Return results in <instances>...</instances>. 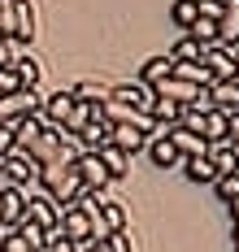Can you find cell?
Instances as JSON below:
<instances>
[{
    "label": "cell",
    "instance_id": "836d02e7",
    "mask_svg": "<svg viewBox=\"0 0 239 252\" xmlns=\"http://www.w3.org/2000/svg\"><path fill=\"white\" fill-rule=\"evenodd\" d=\"M13 92H22V78L13 65H0V96H13Z\"/></svg>",
    "mask_w": 239,
    "mask_h": 252
},
{
    "label": "cell",
    "instance_id": "f1b7e54d",
    "mask_svg": "<svg viewBox=\"0 0 239 252\" xmlns=\"http://www.w3.org/2000/svg\"><path fill=\"white\" fill-rule=\"evenodd\" d=\"M213 196H217V204H235V200H239V170H231V174H217V183H213Z\"/></svg>",
    "mask_w": 239,
    "mask_h": 252
},
{
    "label": "cell",
    "instance_id": "7402d4cb",
    "mask_svg": "<svg viewBox=\"0 0 239 252\" xmlns=\"http://www.w3.org/2000/svg\"><path fill=\"white\" fill-rule=\"evenodd\" d=\"M9 65L18 70V78H22V87H39V78H44V61H39V57H35L30 48H27V52H18V57H13Z\"/></svg>",
    "mask_w": 239,
    "mask_h": 252
},
{
    "label": "cell",
    "instance_id": "52a82bcc",
    "mask_svg": "<svg viewBox=\"0 0 239 252\" xmlns=\"http://www.w3.org/2000/svg\"><path fill=\"white\" fill-rule=\"evenodd\" d=\"M35 35H39L35 0H13V35H9V39H18L22 48H30V44H35Z\"/></svg>",
    "mask_w": 239,
    "mask_h": 252
},
{
    "label": "cell",
    "instance_id": "8fae6325",
    "mask_svg": "<svg viewBox=\"0 0 239 252\" xmlns=\"http://www.w3.org/2000/svg\"><path fill=\"white\" fill-rule=\"evenodd\" d=\"M165 139L179 148V157H183V161H191V157H205V152H209V139H205L200 130H187V126H179V122L165 130Z\"/></svg>",
    "mask_w": 239,
    "mask_h": 252
},
{
    "label": "cell",
    "instance_id": "ab89813d",
    "mask_svg": "<svg viewBox=\"0 0 239 252\" xmlns=\"http://www.w3.org/2000/svg\"><path fill=\"white\" fill-rule=\"evenodd\" d=\"M231 244H239V222H231Z\"/></svg>",
    "mask_w": 239,
    "mask_h": 252
},
{
    "label": "cell",
    "instance_id": "277c9868",
    "mask_svg": "<svg viewBox=\"0 0 239 252\" xmlns=\"http://www.w3.org/2000/svg\"><path fill=\"white\" fill-rule=\"evenodd\" d=\"M39 104H44L39 87H22L13 96H0V126H13L22 118H30V113H39Z\"/></svg>",
    "mask_w": 239,
    "mask_h": 252
},
{
    "label": "cell",
    "instance_id": "d6986e66",
    "mask_svg": "<svg viewBox=\"0 0 239 252\" xmlns=\"http://www.w3.org/2000/svg\"><path fill=\"white\" fill-rule=\"evenodd\" d=\"M170 74H174V61H170V52H157V57H148V61L139 65V83H144L148 92L157 87L161 78H170Z\"/></svg>",
    "mask_w": 239,
    "mask_h": 252
},
{
    "label": "cell",
    "instance_id": "5bb4252c",
    "mask_svg": "<svg viewBox=\"0 0 239 252\" xmlns=\"http://www.w3.org/2000/svg\"><path fill=\"white\" fill-rule=\"evenodd\" d=\"M209 104L222 113H239V83L235 78H213L209 83Z\"/></svg>",
    "mask_w": 239,
    "mask_h": 252
},
{
    "label": "cell",
    "instance_id": "e575fe53",
    "mask_svg": "<svg viewBox=\"0 0 239 252\" xmlns=\"http://www.w3.org/2000/svg\"><path fill=\"white\" fill-rule=\"evenodd\" d=\"M196 13H200V18H213V22H217V18H222V0H196Z\"/></svg>",
    "mask_w": 239,
    "mask_h": 252
},
{
    "label": "cell",
    "instance_id": "7bdbcfd3",
    "mask_svg": "<svg viewBox=\"0 0 239 252\" xmlns=\"http://www.w3.org/2000/svg\"><path fill=\"white\" fill-rule=\"evenodd\" d=\"M231 252H239V244H231Z\"/></svg>",
    "mask_w": 239,
    "mask_h": 252
},
{
    "label": "cell",
    "instance_id": "ac0fdd59",
    "mask_svg": "<svg viewBox=\"0 0 239 252\" xmlns=\"http://www.w3.org/2000/svg\"><path fill=\"white\" fill-rule=\"evenodd\" d=\"M205 65H209L213 78H235V48H226V44L205 48Z\"/></svg>",
    "mask_w": 239,
    "mask_h": 252
},
{
    "label": "cell",
    "instance_id": "30bf717a",
    "mask_svg": "<svg viewBox=\"0 0 239 252\" xmlns=\"http://www.w3.org/2000/svg\"><path fill=\"white\" fill-rule=\"evenodd\" d=\"M109 144H113V148H122V152L135 161L139 152L148 148V130H139V126H126V122H113V126H109Z\"/></svg>",
    "mask_w": 239,
    "mask_h": 252
},
{
    "label": "cell",
    "instance_id": "1f68e13d",
    "mask_svg": "<svg viewBox=\"0 0 239 252\" xmlns=\"http://www.w3.org/2000/svg\"><path fill=\"white\" fill-rule=\"evenodd\" d=\"M0 252H39V248H35L18 226H9V230H0Z\"/></svg>",
    "mask_w": 239,
    "mask_h": 252
},
{
    "label": "cell",
    "instance_id": "603a6c76",
    "mask_svg": "<svg viewBox=\"0 0 239 252\" xmlns=\"http://www.w3.org/2000/svg\"><path fill=\"white\" fill-rule=\"evenodd\" d=\"M183 174H187V183H196V187H213V183H217V170H213L209 157H191V161H183Z\"/></svg>",
    "mask_w": 239,
    "mask_h": 252
},
{
    "label": "cell",
    "instance_id": "6da1fadb",
    "mask_svg": "<svg viewBox=\"0 0 239 252\" xmlns=\"http://www.w3.org/2000/svg\"><path fill=\"white\" fill-rule=\"evenodd\" d=\"M39 191H48L57 200V209H70V204H79L87 196V187H83L79 170H74V161H61V165H39V183H35Z\"/></svg>",
    "mask_w": 239,
    "mask_h": 252
},
{
    "label": "cell",
    "instance_id": "3957f363",
    "mask_svg": "<svg viewBox=\"0 0 239 252\" xmlns=\"http://www.w3.org/2000/svg\"><path fill=\"white\" fill-rule=\"evenodd\" d=\"M0 165H4V183H13V187H22V191H35V183H39V165H35L30 152L13 148L9 157H0Z\"/></svg>",
    "mask_w": 239,
    "mask_h": 252
},
{
    "label": "cell",
    "instance_id": "d4e9b609",
    "mask_svg": "<svg viewBox=\"0 0 239 252\" xmlns=\"http://www.w3.org/2000/svg\"><path fill=\"white\" fill-rule=\"evenodd\" d=\"M174 78H183V83H191V87H209L213 74L205 61H183V65H174Z\"/></svg>",
    "mask_w": 239,
    "mask_h": 252
},
{
    "label": "cell",
    "instance_id": "9a60e30c",
    "mask_svg": "<svg viewBox=\"0 0 239 252\" xmlns=\"http://www.w3.org/2000/svg\"><path fill=\"white\" fill-rule=\"evenodd\" d=\"M91 152L105 161V170H109V178H113V183H126V178H131V157H126L122 148H113L109 139L100 144V148H91Z\"/></svg>",
    "mask_w": 239,
    "mask_h": 252
},
{
    "label": "cell",
    "instance_id": "d590c367",
    "mask_svg": "<svg viewBox=\"0 0 239 252\" xmlns=\"http://www.w3.org/2000/svg\"><path fill=\"white\" fill-rule=\"evenodd\" d=\"M13 148H18V135H13V126H0V157H9Z\"/></svg>",
    "mask_w": 239,
    "mask_h": 252
},
{
    "label": "cell",
    "instance_id": "ba28073f",
    "mask_svg": "<svg viewBox=\"0 0 239 252\" xmlns=\"http://www.w3.org/2000/svg\"><path fill=\"white\" fill-rule=\"evenodd\" d=\"M205 92H209V87H191V83H183V78H161L157 87H152V96H157V100H174L179 104V109H187V104H196L200 100V96H205Z\"/></svg>",
    "mask_w": 239,
    "mask_h": 252
},
{
    "label": "cell",
    "instance_id": "4fadbf2b",
    "mask_svg": "<svg viewBox=\"0 0 239 252\" xmlns=\"http://www.w3.org/2000/svg\"><path fill=\"white\" fill-rule=\"evenodd\" d=\"M109 100H113V104H126V109H139V113H148L152 92L135 78V83H113V87H109Z\"/></svg>",
    "mask_w": 239,
    "mask_h": 252
},
{
    "label": "cell",
    "instance_id": "83f0119b",
    "mask_svg": "<svg viewBox=\"0 0 239 252\" xmlns=\"http://www.w3.org/2000/svg\"><path fill=\"white\" fill-rule=\"evenodd\" d=\"M200 135H205L209 144H217V139H226V113H222V109H209V113L200 118Z\"/></svg>",
    "mask_w": 239,
    "mask_h": 252
},
{
    "label": "cell",
    "instance_id": "8d00e7d4",
    "mask_svg": "<svg viewBox=\"0 0 239 252\" xmlns=\"http://www.w3.org/2000/svg\"><path fill=\"white\" fill-rule=\"evenodd\" d=\"M226 139L239 144V113H226Z\"/></svg>",
    "mask_w": 239,
    "mask_h": 252
},
{
    "label": "cell",
    "instance_id": "44dd1931",
    "mask_svg": "<svg viewBox=\"0 0 239 252\" xmlns=\"http://www.w3.org/2000/svg\"><path fill=\"white\" fill-rule=\"evenodd\" d=\"M109 87H113V83H105V78H79V83L70 87V96L83 100V104H105L109 100Z\"/></svg>",
    "mask_w": 239,
    "mask_h": 252
},
{
    "label": "cell",
    "instance_id": "74e56055",
    "mask_svg": "<svg viewBox=\"0 0 239 252\" xmlns=\"http://www.w3.org/2000/svg\"><path fill=\"white\" fill-rule=\"evenodd\" d=\"M79 252H100V239H83V244H74Z\"/></svg>",
    "mask_w": 239,
    "mask_h": 252
},
{
    "label": "cell",
    "instance_id": "9c48e42d",
    "mask_svg": "<svg viewBox=\"0 0 239 252\" xmlns=\"http://www.w3.org/2000/svg\"><path fill=\"white\" fill-rule=\"evenodd\" d=\"M22 218H27V191L13 183H0V230L18 226Z\"/></svg>",
    "mask_w": 239,
    "mask_h": 252
},
{
    "label": "cell",
    "instance_id": "f546056e",
    "mask_svg": "<svg viewBox=\"0 0 239 252\" xmlns=\"http://www.w3.org/2000/svg\"><path fill=\"white\" fill-rule=\"evenodd\" d=\"M183 35H191V39H196V44H205V48L222 44V39H217V22H213V18H196L191 31H183Z\"/></svg>",
    "mask_w": 239,
    "mask_h": 252
},
{
    "label": "cell",
    "instance_id": "484cf974",
    "mask_svg": "<svg viewBox=\"0 0 239 252\" xmlns=\"http://www.w3.org/2000/svg\"><path fill=\"white\" fill-rule=\"evenodd\" d=\"M105 139H109V122H105V118H96V122H87V126L79 130V139H74V144H79V148H100Z\"/></svg>",
    "mask_w": 239,
    "mask_h": 252
},
{
    "label": "cell",
    "instance_id": "4dcf8cb0",
    "mask_svg": "<svg viewBox=\"0 0 239 252\" xmlns=\"http://www.w3.org/2000/svg\"><path fill=\"white\" fill-rule=\"evenodd\" d=\"M196 18H200V13H196V0H174V4H170V22L179 26V31H191Z\"/></svg>",
    "mask_w": 239,
    "mask_h": 252
},
{
    "label": "cell",
    "instance_id": "e0dca14e",
    "mask_svg": "<svg viewBox=\"0 0 239 252\" xmlns=\"http://www.w3.org/2000/svg\"><path fill=\"white\" fill-rule=\"evenodd\" d=\"M217 39L226 48H239V0H222V18H217Z\"/></svg>",
    "mask_w": 239,
    "mask_h": 252
},
{
    "label": "cell",
    "instance_id": "d6a6232c",
    "mask_svg": "<svg viewBox=\"0 0 239 252\" xmlns=\"http://www.w3.org/2000/svg\"><path fill=\"white\" fill-rule=\"evenodd\" d=\"M100 252H135L131 230H109V235H100Z\"/></svg>",
    "mask_w": 239,
    "mask_h": 252
},
{
    "label": "cell",
    "instance_id": "b9f144b4",
    "mask_svg": "<svg viewBox=\"0 0 239 252\" xmlns=\"http://www.w3.org/2000/svg\"><path fill=\"white\" fill-rule=\"evenodd\" d=\"M0 183H4V165H0Z\"/></svg>",
    "mask_w": 239,
    "mask_h": 252
},
{
    "label": "cell",
    "instance_id": "7c38bea8",
    "mask_svg": "<svg viewBox=\"0 0 239 252\" xmlns=\"http://www.w3.org/2000/svg\"><path fill=\"white\" fill-rule=\"evenodd\" d=\"M144 157H148V165H152V170H179V165H183V157H179V148L165 139V130H161V135H148Z\"/></svg>",
    "mask_w": 239,
    "mask_h": 252
},
{
    "label": "cell",
    "instance_id": "60d3db41",
    "mask_svg": "<svg viewBox=\"0 0 239 252\" xmlns=\"http://www.w3.org/2000/svg\"><path fill=\"white\" fill-rule=\"evenodd\" d=\"M235 83H239V48H235Z\"/></svg>",
    "mask_w": 239,
    "mask_h": 252
},
{
    "label": "cell",
    "instance_id": "7a4b0ae2",
    "mask_svg": "<svg viewBox=\"0 0 239 252\" xmlns=\"http://www.w3.org/2000/svg\"><path fill=\"white\" fill-rule=\"evenodd\" d=\"M57 230L70 239V244H83V239H100V226H96V218H91V209L87 204H70V209H61V222Z\"/></svg>",
    "mask_w": 239,
    "mask_h": 252
},
{
    "label": "cell",
    "instance_id": "2e32d148",
    "mask_svg": "<svg viewBox=\"0 0 239 252\" xmlns=\"http://www.w3.org/2000/svg\"><path fill=\"white\" fill-rule=\"evenodd\" d=\"M70 109H74V96L70 92H53V96H44V104H39V118L48 126H65Z\"/></svg>",
    "mask_w": 239,
    "mask_h": 252
},
{
    "label": "cell",
    "instance_id": "8992f818",
    "mask_svg": "<svg viewBox=\"0 0 239 252\" xmlns=\"http://www.w3.org/2000/svg\"><path fill=\"white\" fill-rule=\"evenodd\" d=\"M27 222H35V226L44 230H57V222H61V209H57V200L48 196V191H27Z\"/></svg>",
    "mask_w": 239,
    "mask_h": 252
},
{
    "label": "cell",
    "instance_id": "f35d334b",
    "mask_svg": "<svg viewBox=\"0 0 239 252\" xmlns=\"http://www.w3.org/2000/svg\"><path fill=\"white\" fill-rule=\"evenodd\" d=\"M226 209H231V222H239V200H235V204H226Z\"/></svg>",
    "mask_w": 239,
    "mask_h": 252
},
{
    "label": "cell",
    "instance_id": "ffe728a7",
    "mask_svg": "<svg viewBox=\"0 0 239 252\" xmlns=\"http://www.w3.org/2000/svg\"><path fill=\"white\" fill-rule=\"evenodd\" d=\"M213 161V170L217 174H231V170H239V144H231V139H217V144H209V152H205Z\"/></svg>",
    "mask_w": 239,
    "mask_h": 252
},
{
    "label": "cell",
    "instance_id": "cb8c5ba5",
    "mask_svg": "<svg viewBox=\"0 0 239 252\" xmlns=\"http://www.w3.org/2000/svg\"><path fill=\"white\" fill-rule=\"evenodd\" d=\"M13 135H18V148L27 152L39 135H44V118L39 113H30V118H22V122H13Z\"/></svg>",
    "mask_w": 239,
    "mask_h": 252
},
{
    "label": "cell",
    "instance_id": "4316f807",
    "mask_svg": "<svg viewBox=\"0 0 239 252\" xmlns=\"http://www.w3.org/2000/svg\"><path fill=\"white\" fill-rule=\"evenodd\" d=\"M170 61H174V65H183V61H205V44H196L191 35H183V39L170 48Z\"/></svg>",
    "mask_w": 239,
    "mask_h": 252
},
{
    "label": "cell",
    "instance_id": "5b68a950",
    "mask_svg": "<svg viewBox=\"0 0 239 252\" xmlns=\"http://www.w3.org/2000/svg\"><path fill=\"white\" fill-rule=\"evenodd\" d=\"M74 170H79V178H83L87 191H109V183H113L109 170H105V161H100L91 148H83L79 157H74Z\"/></svg>",
    "mask_w": 239,
    "mask_h": 252
}]
</instances>
